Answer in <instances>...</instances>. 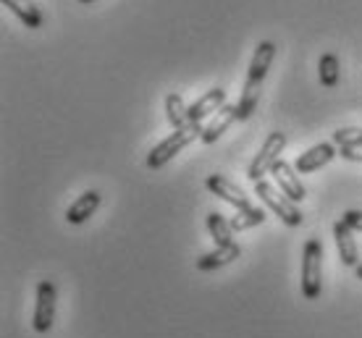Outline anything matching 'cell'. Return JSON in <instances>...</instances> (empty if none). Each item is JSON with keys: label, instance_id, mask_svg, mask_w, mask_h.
<instances>
[{"label": "cell", "instance_id": "obj_1", "mask_svg": "<svg viewBox=\"0 0 362 338\" xmlns=\"http://www.w3.org/2000/svg\"><path fill=\"white\" fill-rule=\"evenodd\" d=\"M323 291V244L310 239L302 249V296L317 299Z\"/></svg>", "mask_w": 362, "mask_h": 338}, {"label": "cell", "instance_id": "obj_2", "mask_svg": "<svg viewBox=\"0 0 362 338\" xmlns=\"http://www.w3.org/2000/svg\"><path fill=\"white\" fill-rule=\"evenodd\" d=\"M202 131H205V126H202V123H192L189 128H176V131H171V137L163 139V142H160V145L155 147L153 152L147 155V168H150V171L163 168L171 157L179 155L184 147L192 145L197 137H202Z\"/></svg>", "mask_w": 362, "mask_h": 338}, {"label": "cell", "instance_id": "obj_3", "mask_svg": "<svg viewBox=\"0 0 362 338\" xmlns=\"http://www.w3.org/2000/svg\"><path fill=\"white\" fill-rule=\"evenodd\" d=\"M255 192H257V197H260L286 226H299V223H302V212H299L297 202H291L286 194L279 192L271 181H265V179L255 181Z\"/></svg>", "mask_w": 362, "mask_h": 338}, {"label": "cell", "instance_id": "obj_4", "mask_svg": "<svg viewBox=\"0 0 362 338\" xmlns=\"http://www.w3.org/2000/svg\"><path fill=\"white\" fill-rule=\"evenodd\" d=\"M284 147H286V134H281V131H273L268 134V139L263 142L260 147V152L255 155V160L250 163L247 168V176L252 179V181H260L265 174H271V168L281 160V152H284Z\"/></svg>", "mask_w": 362, "mask_h": 338}, {"label": "cell", "instance_id": "obj_5", "mask_svg": "<svg viewBox=\"0 0 362 338\" xmlns=\"http://www.w3.org/2000/svg\"><path fill=\"white\" fill-rule=\"evenodd\" d=\"M55 318V286L50 281H40L37 284V302H35V330L37 333H47L53 328Z\"/></svg>", "mask_w": 362, "mask_h": 338}, {"label": "cell", "instance_id": "obj_6", "mask_svg": "<svg viewBox=\"0 0 362 338\" xmlns=\"http://www.w3.org/2000/svg\"><path fill=\"white\" fill-rule=\"evenodd\" d=\"M336 155H339V152H336V147L331 145V142L315 145V147H310L308 152H302V155L297 157L294 171H297V174H313V171H317V168H323V165L331 163Z\"/></svg>", "mask_w": 362, "mask_h": 338}, {"label": "cell", "instance_id": "obj_7", "mask_svg": "<svg viewBox=\"0 0 362 338\" xmlns=\"http://www.w3.org/2000/svg\"><path fill=\"white\" fill-rule=\"evenodd\" d=\"M205 186H208L210 192L218 194L223 202H228V205H234L236 210H250L252 207V202H250V197H247L239 186H234V183L228 181V179H223V176H210L208 181H205Z\"/></svg>", "mask_w": 362, "mask_h": 338}, {"label": "cell", "instance_id": "obj_8", "mask_svg": "<svg viewBox=\"0 0 362 338\" xmlns=\"http://www.w3.org/2000/svg\"><path fill=\"white\" fill-rule=\"evenodd\" d=\"M334 239H336V249H339V257L346 267H357L360 265V249H357V241H354V231L346 226L344 220H336L334 223Z\"/></svg>", "mask_w": 362, "mask_h": 338}, {"label": "cell", "instance_id": "obj_9", "mask_svg": "<svg viewBox=\"0 0 362 338\" xmlns=\"http://www.w3.org/2000/svg\"><path fill=\"white\" fill-rule=\"evenodd\" d=\"M271 174H273V179H276V183H279V189L286 194L291 202L305 200V186H302V181L297 179V174H294V168H291L289 163L279 160V163L271 168Z\"/></svg>", "mask_w": 362, "mask_h": 338}, {"label": "cell", "instance_id": "obj_10", "mask_svg": "<svg viewBox=\"0 0 362 338\" xmlns=\"http://www.w3.org/2000/svg\"><path fill=\"white\" fill-rule=\"evenodd\" d=\"M223 102H226V90L213 87V90L205 92V95H202V97H199V100L189 108L192 121H194V123H202L208 116H216L218 110L223 108Z\"/></svg>", "mask_w": 362, "mask_h": 338}, {"label": "cell", "instance_id": "obj_11", "mask_svg": "<svg viewBox=\"0 0 362 338\" xmlns=\"http://www.w3.org/2000/svg\"><path fill=\"white\" fill-rule=\"evenodd\" d=\"M100 202H103L100 192H95V189L84 192L82 197H79V200L74 202L71 207L66 210V220H69V223H74V226H79V223H87V220L95 215V210L100 207Z\"/></svg>", "mask_w": 362, "mask_h": 338}, {"label": "cell", "instance_id": "obj_12", "mask_svg": "<svg viewBox=\"0 0 362 338\" xmlns=\"http://www.w3.org/2000/svg\"><path fill=\"white\" fill-rule=\"evenodd\" d=\"M273 58H276V45H273L271 40L260 42V45L255 47L252 61H250V73H247V79L263 84L265 73H268V68H271V64H273Z\"/></svg>", "mask_w": 362, "mask_h": 338}, {"label": "cell", "instance_id": "obj_13", "mask_svg": "<svg viewBox=\"0 0 362 338\" xmlns=\"http://www.w3.org/2000/svg\"><path fill=\"white\" fill-rule=\"evenodd\" d=\"M234 121H239V110H236V105H223V108L218 110L216 116H213V121H210L208 126H205V131H202V142L205 145H213L223 131H226Z\"/></svg>", "mask_w": 362, "mask_h": 338}, {"label": "cell", "instance_id": "obj_14", "mask_svg": "<svg viewBox=\"0 0 362 338\" xmlns=\"http://www.w3.org/2000/svg\"><path fill=\"white\" fill-rule=\"evenodd\" d=\"M239 255H242V249L236 247V244H228V247H218V249H213V252H208V255L199 257V260H197V270L208 273V270L226 267V265H231V262H234Z\"/></svg>", "mask_w": 362, "mask_h": 338}, {"label": "cell", "instance_id": "obj_15", "mask_svg": "<svg viewBox=\"0 0 362 338\" xmlns=\"http://www.w3.org/2000/svg\"><path fill=\"white\" fill-rule=\"evenodd\" d=\"M3 6H6L11 13H16V16L24 21V27H29V29L42 27V11L37 8L32 0H3Z\"/></svg>", "mask_w": 362, "mask_h": 338}, {"label": "cell", "instance_id": "obj_16", "mask_svg": "<svg viewBox=\"0 0 362 338\" xmlns=\"http://www.w3.org/2000/svg\"><path fill=\"white\" fill-rule=\"evenodd\" d=\"M165 116H168L173 128H189L194 123L189 116V108L181 100V95H168L165 97Z\"/></svg>", "mask_w": 362, "mask_h": 338}, {"label": "cell", "instance_id": "obj_17", "mask_svg": "<svg viewBox=\"0 0 362 338\" xmlns=\"http://www.w3.org/2000/svg\"><path fill=\"white\" fill-rule=\"evenodd\" d=\"M208 231L213 241H216L218 247H228V244H234V229H231V223H228L223 215H218V212H210L208 215Z\"/></svg>", "mask_w": 362, "mask_h": 338}, {"label": "cell", "instance_id": "obj_18", "mask_svg": "<svg viewBox=\"0 0 362 338\" xmlns=\"http://www.w3.org/2000/svg\"><path fill=\"white\" fill-rule=\"evenodd\" d=\"M257 100H260V84L247 79L245 90H242V97L236 102V110H239V121L250 119L255 110H257Z\"/></svg>", "mask_w": 362, "mask_h": 338}, {"label": "cell", "instance_id": "obj_19", "mask_svg": "<svg viewBox=\"0 0 362 338\" xmlns=\"http://www.w3.org/2000/svg\"><path fill=\"white\" fill-rule=\"evenodd\" d=\"M317 76H320V84L326 90H334L339 84V58L334 53H326L317 64Z\"/></svg>", "mask_w": 362, "mask_h": 338}, {"label": "cell", "instance_id": "obj_20", "mask_svg": "<svg viewBox=\"0 0 362 338\" xmlns=\"http://www.w3.org/2000/svg\"><path fill=\"white\" fill-rule=\"evenodd\" d=\"M263 220H265V212L260 207H250V210H239V215H234V220H228V223H231L234 231H245V229H252V226H260Z\"/></svg>", "mask_w": 362, "mask_h": 338}, {"label": "cell", "instance_id": "obj_21", "mask_svg": "<svg viewBox=\"0 0 362 338\" xmlns=\"http://www.w3.org/2000/svg\"><path fill=\"white\" fill-rule=\"evenodd\" d=\"M334 145H339V150L362 145V128H339V131H334Z\"/></svg>", "mask_w": 362, "mask_h": 338}, {"label": "cell", "instance_id": "obj_22", "mask_svg": "<svg viewBox=\"0 0 362 338\" xmlns=\"http://www.w3.org/2000/svg\"><path fill=\"white\" fill-rule=\"evenodd\" d=\"M341 220H344L352 231H362V210H346L344 215H341Z\"/></svg>", "mask_w": 362, "mask_h": 338}, {"label": "cell", "instance_id": "obj_23", "mask_svg": "<svg viewBox=\"0 0 362 338\" xmlns=\"http://www.w3.org/2000/svg\"><path fill=\"white\" fill-rule=\"evenodd\" d=\"M339 155L346 157V160H354V163H362V145L360 147H341Z\"/></svg>", "mask_w": 362, "mask_h": 338}, {"label": "cell", "instance_id": "obj_24", "mask_svg": "<svg viewBox=\"0 0 362 338\" xmlns=\"http://www.w3.org/2000/svg\"><path fill=\"white\" fill-rule=\"evenodd\" d=\"M354 273H357V278H362V262L357 267H354Z\"/></svg>", "mask_w": 362, "mask_h": 338}, {"label": "cell", "instance_id": "obj_25", "mask_svg": "<svg viewBox=\"0 0 362 338\" xmlns=\"http://www.w3.org/2000/svg\"><path fill=\"white\" fill-rule=\"evenodd\" d=\"M82 3H92V0H82Z\"/></svg>", "mask_w": 362, "mask_h": 338}, {"label": "cell", "instance_id": "obj_26", "mask_svg": "<svg viewBox=\"0 0 362 338\" xmlns=\"http://www.w3.org/2000/svg\"><path fill=\"white\" fill-rule=\"evenodd\" d=\"M357 147H360V145H357Z\"/></svg>", "mask_w": 362, "mask_h": 338}]
</instances>
